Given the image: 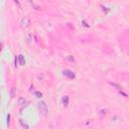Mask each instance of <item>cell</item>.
I'll use <instances>...</instances> for the list:
<instances>
[{"label":"cell","instance_id":"2","mask_svg":"<svg viewBox=\"0 0 129 129\" xmlns=\"http://www.w3.org/2000/svg\"><path fill=\"white\" fill-rule=\"evenodd\" d=\"M62 74L64 75V76H67L69 79H75V74L72 72V71H70V70H64L63 72H62Z\"/></svg>","mask_w":129,"mask_h":129},{"label":"cell","instance_id":"5","mask_svg":"<svg viewBox=\"0 0 129 129\" xmlns=\"http://www.w3.org/2000/svg\"><path fill=\"white\" fill-rule=\"evenodd\" d=\"M34 95H36V96H37V98H40V97L42 96V95H41V93H39V92H35V93H34Z\"/></svg>","mask_w":129,"mask_h":129},{"label":"cell","instance_id":"1","mask_svg":"<svg viewBox=\"0 0 129 129\" xmlns=\"http://www.w3.org/2000/svg\"><path fill=\"white\" fill-rule=\"evenodd\" d=\"M38 108H39V110H40L44 115L46 114V112H47V107H46V105H45L44 102H39V103H38Z\"/></svg>","mask_w":129,"mask_h":129},{"label":"cell","instance_id":"4","mask_svg":"<svg viewBox=\"0 0 129 129\" xmlns=\"http://www.w3.org/2000/svg\"><path fill=\"white\" fill-rule=\"evenodd\" d=\"M68 102H69V97L68 96H64L62 98V104H63V106H68Z\"/></svg>","mask_w":129,"mask_h":129},{"label":"cell","instance_id":"3","mask_svg":"<svg viewBox=\"0 0 129 129\" xmlns=\"http://www.w3.org/2000/svg\"><path fill=\"white\" fill-rule=\"evenodd\" d=\"M18 59H19V64H21V66H23V64L25 63V59H24V56H23L22 54H20V55H18Z\"/></svg>","mask_w":129,"mask_h":129},{"label":"cell","instance_id":"6","mask_svg":"<svg viewBox=\"0 0 129 129\" xmlns=\"http://www.w3.org/2000/svg\"><path fill=\"white\" fill-rule=\"evenodd\" d=\"M0 50H1V43H0Z\"/></svg>","mask_w":129,"mask_h":129}]
</instances>
